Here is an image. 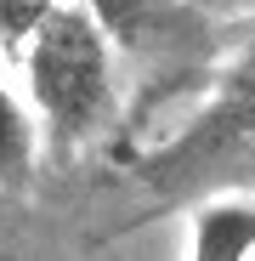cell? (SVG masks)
Segmentation results:
<instances>
[{"label": "cell", "mask_w": 255, "mask_h": 261, "mask_svg": "<svg viewBox=\"0 0 255 261\" xmlns=\"http://www.w3.org/2000/svg\"><path fill=\"white\" fill-rule=\"evenodd\" d=\"M23 74H29V97H34L40 119L51 130L57 159L85 148L114 119V102H119L114 51H108L97 17L85 12V0H63L34 29L29 51H23Z\"/></svg>", "instance_id": "6da1fadb"}, {"label": "cell", "mask_w": 255, "mask_h": 261, "mask_svg": "<svg viewBox=\"0 0 255 261\" xmlns=\"http://www.w3.org/2000/svg\"><path fill=\"white\" fill-rule=\"evenodd\" d=\"M108 51L131 57L148 80L153 102L187 91L216 63V17L187 0H85Z\"/></svg>", "instance_id": "7a4b0ae2"}, {"label": "cell", "mask_w": 255, "mask_h": 261, "mask_svg": "<svg viewBox=\"0 0 255 261\" xmlns=\"http://www.w3.org/2000/svg\"><path fill=\"white\" fill-rule=\"evenodd\" d=\"M255 255V204L216 199L193 216V255L187 261H249Z\"/></svg>", "instance_id": "3957f363"}, {"label": "cell", "mask_w": 255, "mask_h": 261, "mask_svg": "<svg viewBox=\"0 0 255 261\" xmlns=\"http://www.w3.org/2000/svg\"><path fill=\"white\" fill-rule=\"evenodd\" d=\"M29 176H34V125H29V108L0 85V182L29 188Z\"/></svg>", "instance_id": "277c9868"}, {"label": "cell", "mask_w": 255, "mask_h": 261, "mask_svg": "<svg viewBox=\"0 0 255 261\" xmlns=\"http://www.w3.org/2000/svg\"><path fill=\"white\" fill-rule=\"evenodd\" d=\"M57 6H63V0H0V51H6V63L29 51L34 29L46 23Z\"/></svg>", "instance_id": "5b68a950"}, {"label": "cell", "mask_w": 255, "mask_h": 261, "mask_svg": "<svg viewBox=\"0 0 255 261\" xmlns=\"http://www.w3.org/2000/svg\"><path fill=\"white\" fill-rule=\"evenodd\" d=\"M238 119H255V51H249V63L233 74V102H227Z\"/></svg>", "instance_id": "8992f818"}, {"label": "cell", "mask_w": 255, "mask_h": 261, "mask_svg": "<svg viewBox=\"0 0 255 261\" xmlns=\"http://www.w3.org/2000/svg\"><path fill=\"white\" fill-rule=\"evenodd\" d=\"M187 6H199V12H210V17H216V12H227V6H238V0H187Z\"/></svg>", "instance_id": "52a82bcc"}]
</instances>
